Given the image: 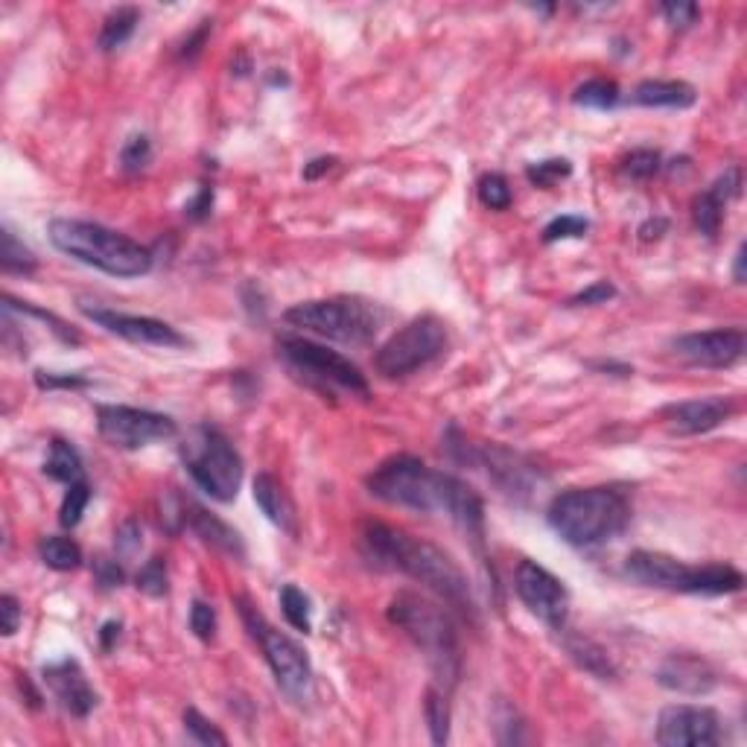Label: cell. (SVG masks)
Here are the masks:
<instances>
[{
	"instance_id": "f6af8a7d",
	"label": "cell",
	"mask_w": 747,
	"mask_h": 747,
	"mask_svg": "<svg viewBox=\"0 0 747 747\" xmlns=\"http://www.w3.org/2000/svg\"><path fill=\"white\" fill-rule=\"evenodd\" d=\"M36 386L38 389H85L88 380L82 374H53V371H36Z\"/></svg>"
},
{
	"instance_id": "ac0fdd59",
	"label": "cell",
	"mask_w": 747,
	"mask_h": 747,
	"mask_svg": "<svg viewBox=\"0 0 747 747\" xmlns=\"http://www.w3.org/2000/svg\"><path fill=\"white\" fill-rule=\"evenodd\" d=\"M459 447L464 450L462 462L482 464L505 494H511V497L532 494L537 473H534V464L526 462L523 456H517L505 447H494V444L482 447V450H476L473 444H459Z\"/></svg>"
},
{
	"instance_id": "277c9868",
	"label": "cell",
	"mask_w": 747,
	"mask_h": 747,
	"mask_svg": "<svg viewBox=\"0 0 747 747\" xmlns=\"http://www.w3.org/2000/svg\"><path fill=\"white\" fill-rule=\"evenodd\" d=\"M546 517L561 540L578 549H593L625 532L631 505L616 488H572L552 499Z\"/></svg>"
},
{
	"instance_id": "836d02e7",
	"label": "cell",
	"mask_w": 747,
	"mask_h": 747,
	"mask_svg": "<svg viewBox=\"0 0 747 747\" xmlns=\"http://www.w3.org/2000/svg\"><path fill=\"white\" fill-rule=\"evenodd\" d=\"M88 502H91V488H88L85 479L68 485L65 499H62V508H59V523H62L65 529H76V526L82 523V514H85Z\"/></svg>"
},
{
	"instance_id": "4fadbf2b",
	"label": "cell",
	"mask_w": 747,
	"mask_h": 747,
	"mask_svg": "<svg viewBox=\"0 0 747 747\" xmlns=\"http://www.w3.org/2000/svg\"><path fill=\"white\" fill-rule=\"evenodd\" d=\"M514 590L520 602L552 631H564L570 619V593L561 578L534 561H520L514 570Z\"/></svg>"
},
{
	"instance_id": "b9f144b4",
	"label": "cell",
	"mask_w": 747,
	"mask_h": 747,
	"mask_svg": "<svg viewBox=\"0 0 747 747\" xmlns=\"http://www.w3.org/2000/svg\"><path fill=\"white\" fill-rule=\"evenodd\" d=\"M660 12H663L666 24H669L672 30H689V27H695V24H698V18H701V9H698L695 3H686V0L663 3V6H660Z\"/></svg>"
},
{
	"instance_id": "8fae6325",
	"label": "cell",
	"mask_w": 747,
	"mask_h": 747,
	"mask_svg": "<svg viewBox=\"0 0 747 747\" xmlns=\"http://www.w3.org/2000/svg\"><path fill=\"white\" fill-rule=\"evenodd\" d=\"M450 336L444 321L435 316H418L403 324L386 345L374 354V365L383 377H409L435 359L447 354Z\"/></svg>"
},
{
	"instance_id": "11a10c76",
	"label": "cell",
	"mask_w": 747,
	"mask_h": 747,
	"mask_svg": "<svg viewBox=\"0 0 747 747\" xmlns=\"http://www.w3.org/2000/svg\"><path fill=\"white\" fill-rule=\"evenodd\" d=\"M733 278H736V284H745V246H739V251H736V266H733Z\"/></svg>"
},
{
	"instance_id": "44dd1931",
	"label": "cell",
	"mask_w": 747,
	"mask_h": 747,
	"mask_svg": "<svg viewBox=\"0 0 747 747\" xmlns=\"http://www.w3.org/2000/svg\"><path fill=\"white\" fill-rule=\"evenodd\" d=\"M742 193V173L736 167L724 170V176H718L710 187L695 196L692 214H695V225L704 237H715L724 219V208Z\"/></svg>"
},
{
	"instance_id": "d4e9b609",
	"label": "cell",
	"mask_w": 747,
	"mask_h": 747,
	"mask_svg": "<svg viewBox=\"0 0 747 747\" xmlns=\"http://www.w3.org/2000/svg\"><path fill=\"white\" fill-rule=\"evenodd\" d=\"M564 648H567V654L584 672H590V675L599 677V680H613L616 677V669H613L607 651L599 642H593L590 637H584V634H564Z\"/></svg>"
},
{
	"instance_id": "9c48e42d",
	"label": "cell",
	"mask_w": 747,
	"mask_h": 747,
	"mask_svg": "<svg viewBox=\"0 0 747 747\" xmlns=\"http://www.w3.org/2000/svg\"><path fill=\"white\" fill-rule=\"evenodd\" d=\"M278 354L286 365L324 397H336V394H356V397H368V380L365 374L356 368L348 356L336 354L324 345H316L310 339H298V336H284L278 342Z\"/></svg>"
},
{
	"instance_id": "e575fe53",
	"label": "cell",
	"mask_w": 747,
	"mask_h": 747,
	"mask_svg": "<svg viewBox=\"0 0 747 747\" xmlns=\"http://www.w3.org/2000/svg\"><path fill=\"white\" fill-rule=\"evenodd\" d=\"M135 587L146 593V596H152V599H161V596H167V590H170V575H167V561L164 558H152V561H146L141 567V572L135 575Z\"/></svg>"
},
{
	"instance_id": "484cf974",
	"label": "cell",
	"mask_w": 747,
	"mask_h": 747,
	"mask_svg": "<svg viewBox=\"0 0 747 747\" xmlns=\"http://www.w3.org/2000/svg\"><path fill=\"white\" fill-rule=\"evenodd\" d=\"M44 476L56 479V482H65V485H73L79 479H85V470H82V456L76 453V447L62 441V438H53L50 444V456L44 462Z\"/></svg>"
},
{
	"instance_id": "4316f807",
	"label": "cell",
	"mask_w": 747,
	"mask_h": 747,
	"mask_svg": "<svg viewBox=\"0 0 747 747\" xmlns=\"http://www.w3.org/2000/svg\"><path fill=\"white\" fill-rule=\"evenodd\" d=\"M0 266L6 275H33L38 269V260L33 251L27 249L12 228L3 225L0 231Z\"/></svg>"
},
{
	"instance_id": "3957f363",
	"label": "cell",
	"mask_w": 747,
	"mask_h": 747,
	"mask_svg": "<svg viewBox=\"0 0 747 747\" xmlns=\"http://www.w3.org/2000/svg\"><path fill=\"white\" fill-rule=\"evenodd\" d=\"M389 622L427 657L435 686L450 692L462 677V645L450 613L418 593H397L389 605Z\"/></svg>"
},
{
	"instance_id": "60d3db41",
	"label": "cell",
	"mask_w": 747,
	"mask_h": 747,
	"mask_svg": "<svg viewBox=\"0 0 747 747\" xmlns=\"http://www.w3.org/2000/svg\"><path fill=\"white\" fill-rule=\"evenodd\" d=\"M660 167H663V158H660V152H654V149H634L628 158H625V176L637 178V181H648V178H654L660 173Z\"/></svg>"
},
{
	"instance_id": "8d00e7d4",
	"label": "cell",
	"mask_w": 747,
	"mask_h": 747,
	"mask_svg": "<svg viewBox=\"0 0 747 747\" xmlns=\"http://www.w3.org/2000/svg\"><path fill=\"white\" fill-rule=\"evenodd\" d=\"M479 199L485 208L491 211H508L511 208V187H508V178L502 173H488L479 181Z\"/></svg>"
},
{
	"instance_id": "52a82bcc",
	"label": "cell",
	"mask_w": 747,
	"mask_h": 747,
	"mask_svg": "<svg viewBox=\"0 0 747 747\" xmlns=\"http://www.w3.org/2000/svg\"><path fill=\"white\" fill-rule=\"evenodd\" d=\"M286 324L298 330H310L316 336L342 342V345H368L383 321L386 313L365 298L356 295H339V298H321V301H301L284 313Z\"/></svg>"
},
{
	"instance_id": "c3c4849f",
	"label": "cell",
	"mask_w": 747,
	"mask_h": 747,
	"mask_svg": "<svg viewBox=\"0 0 747 747\" xmlns=\"http://www.w3.org/2000/svg\"><path fill=\"white\" fill-rule=\"evenodd\" d=\"M94 575H97L100 587H106V590H114V587H120L126 581L123 567L117 561H111V558H97L94 561Z\"/></svg>"
},
{
	"instance_id": "ab89813d",
	"label": "cell",
	"mask_w": 747,
	"mask_h": 747,
	"mask_svg": "<svg viewBox=\"0 0 747 747\" xmlns=\"http://www.w3.org/2000/svg\"><path fill=\"white\" fill-rule=\"evenodd\" d=\"M152 161V143L146 135H132L126 146L120 149V167L126 173H141Z\"/></svg>"
},
{
	"instance_id": "5bb4252c",
	"label": "cell",
	"mask_w": 747,
	"mask_h": 747,
	"mask_svg": "<svg viewBox=\"0 0 747 747\" xmlns=\"http://www.w3.org/2000/svg\"><path fill=\"white\" fill-rule=\"evenodd\" d=\"M724 739V721L712 707L672 704L657 718V745L715 747Z\"/></svg>"
},
{
	"instance_id": "7c38bea8",
	"label": "cell",
	"mask_w": 747,
	"mask_h": 747,
	"mask_svg": "<svg viewBox=\"0 0 747 747\" xmlns=\"http://www.w3.org/2000/svg\"><path fill=\"white\" fill-rule=\"evenodd\" d=\"M97 429L117 450H141L178 435V424L170 415L138 406H97Z\"/></svg>"
},
{
	"instance_id": "cb8c5ba5",
	"label": "cell",
	"mask_w": 747,
	"mask_h": 747,
	"mask_svg": "<svg viewBox=\"0 0 747 747\" xmlns=\"http://www.w3.org/2000/svg\"><path fill=\"white\" fill-rule=\"evenodd\" d=\"M631 100L645 108H689L695 106L698 94L680 79H645L634 88Z\"/></svg>"
},
{
	"instance_id": "d6986e66",
	"label": "cell",
	"mask_w": 747,
	"mask_h": 747,
	"mask_svg": "<svg viewBox=\"0 0 747 747\" xmlns=\"http://www.w3.org/2000/svg\"><path fill=\"white\" fill-rule=\"evenodd\" d=\"M41 675H44L47 689L53 692V698L59 701V707L71 712L73 718H88L91 710L97 707V692L91 689L82 666L73 657H65V660H56V663L44 666Z\"/></svg>"
},
{
	"instance_id": "816d5d0a",
	"label": "cell",
	"mask_w": 747,
	"mask_h": 747,
	"mask_svg": "<svg viewBox=\"0 0 747 747\" xmlns=\"http://www.w3.org/2000/svg\"><path fill=\"white\" fill-rule=\"evenodd\" d=\"M336 167V158L333 155H321V158H313L307 167H304V178L307 181H316V178H321L324 173H330Z\"/></svg>"
},
{
	"instance_id": "f35d334b",
	"label": "cell",
	"mask_w": 747,
	"mask_h": 747,
	"mask_svg": "<svg viewBox=\"0 0 747 747\" xmlns=\"http://www.w3.org/2000/svg\"><path fill=\"white\" fill-rule=\"evenodd\" d=\"M590 231V222L584 216H555L546 228H543V243H558V240H581Z\"/></svg>"
},
{
	"instance_id": "7a4b0ae2",
	"label": "cell",
	"mask_w": 747,
	"mask_h": 747,
	"mask_svg": "<svg viewBox=\"0 0 747 747\" xmlns=\"http://www.w3.org/2000/svg\"><path fill=\"white\" fill-rule=\"evenodd\" d=\"M359 546H362V555H365V561L371 567L400 572V575L424 584L427 590L441 596L450 607L462 610L467 616L476 613L467 575L435 543L421 540V537L403 532V529H394L389 523L371 520L359 532Z\"/></svg>"
},
{
	"instance_id": "f546056e",
	"label": "cell",
	"mask_w": 747,
	"mask_h": 747,
	"mask_svg": "<svg viewBox=\"0 0 747 747\" xmlns=\"http://www.w3.org/2000/svg\"><path fill=\"white\" fill-rule=\"evenodd\" d=\"M424 712H427L432 742L447 745L450 742V701H447V692L438 689V686H429L427 698H424Z\"/></svg>"
},
{
	"instance_id": "d590c367",
	"label": "cell",
	"mask_w": 747,
	"mask_h": 747,
	"mask_svg": "<svg viewBox=\"0 0 747 747\" xmlns=\"http://www.w3.org/2000/svg\"><path fill=\"white\" fill-rule=\"evenodd\" d=\"M184 730H187V733L193 736V742H199V745H228V736L216 727L214 721H208L196 707H187V710H184Z\"/></svg>"
},
{
	"instance_id": "ffe728a7",
	"label": "cell",
	"mask_w": 747,
	"mask_h": 747,
	"mask_svg": "<svg viewBox=\"0 0 747 747\" xmlns=\"http://www.w3.org/2000/svg\"><path fill=\"white\" fill-rule=\"evenodd\" d=\"M654 680L669 692L698 698V695H707V692L715 689L718 675H715L710 663L704 657H698V654H669L660 663Z\"/></svg>"
},
{
	"instance_id": "d6a6232c",
	"label": "cell",
	"mask_w": 747,
	"mask_h": 747,
	"mask_svg": "<svg viewBox=\"0 0 747 747\" xmlns=\"http://www.w3.org/2000/svg\"><path fill=\"white\" fill-rule=\"evenodd\" d=\"M6 310H18V313H27V316H36L44 324H50V330L56 333V339H62L65 345H79L82 342V336L73 330L71 324L65 319H59L56 313H47V310H41V307H33V304H27V301H15L12 295H6Z\"/></svg>"
},
{
	"instance_id": "1f68e13d",
	"label": "cell",
	"mask_w": 747,
	"mask_h": 747,
	"mask_svg": "<svg viewBox=\"0 0 747 747\" xmlns=\"http://www.w3.org/2000/svg\"><path fill=\"white\" fill-rule=\"evenodd\" d=\"M281 610H284L286 622L295 631H301V634L313 631V607H310V599L295 584H284L281 587Z\"/></svg>"
},
{
	"instance_id": "74e56055",
	"label": "cell",
	"mask_w": 747,
	"mask_h": 747,
	"mask_svg": "<svg viewBox=\"0 0 747 747\" xmlns=\"http://www.w3.org/2000/svg\"><path fill=\"white\" fill-rule=\"evenodd\" d=\"M570 176H572V164L567 161V158L537 161V164H529V170H526V178L532 181L534 187H543V190L555 187L561 178H570Z\"/></svg>"
},
{
	"instance_id": "e0dca14e",
	"label": "cell",
	"mask_w": 747,
	"mask_h": 747,
	"mask_svg": "<svg viewBox=\"0 0 747 747\" xmlns=\"http://www.w3.org/2000/svg\"><path fill=\"white\" fill-rule=\"evenodd\" d=\"M736 409L739 406L733 397L712 394V397L669 403V406H663L660 418L675 435H701V432H710V429L727 424L736 415Z\"/></svg>"
},
{
	"instance_id": "681fc988",
	"label": "cell",
	"mask_w": 747,
	"mask_h": 747,
	"mask_svg": "<svg viewBox=\"0 0 747 747\" xmlns=\"http://www.w3.org/2000/svg\"><path fill=\"white\" fill-rule=\"evenodd\" d=\"M208 33H211V21H202V27H199L193 36H187V41H184V47H181V59L193 62V59L202 53V44H205Z\"/></svg>"
},
{
	"instance_id": "f5cc1de1",
	"label": "cell",
	"mask_w": 747,
	"mask_h": 747,
	"mask_svg": "<svg viewBox=\"0 0 747 747\" xmlns=\"http://www.w3.org/2000/svg\"><path fill=\"white\" fill-rule=\"evenodd\" d=\"M669 231V222L663 219V216H657V219H648L645 225L640 228V240L642 243H651V240H660L663 234Z\"/></svg>"
},
{
	"instance_id": "bcb514c9",
	"label": "cell",
	"mask_w": 747,
	"mask_h": 747,
	"mask_svg": "<svg viewBox=\"0 0 747 747\" xmlns=\"http://www.w3.org/2000/svg\"><path fill=\"white\" fill-rule=\"evenodd\" d=\"M214 211V187L211 184H202L199 193L184 205V216L193 219V222H205Z\"/></svg>"
},
{
	"instance_id": "f907efd6",
	"label": "cell",
	"mask_w": 747,
	"mask_h": 747,
	"mask_svg": "<svg viewBox=\"0 0 747 747\" xmlns=\"http://www.w3.org/2000/svg\"><path fill=\"white\" fill-rule=\"evenodd\" d=\"M117 546H120L123 552H135V549L141 546V529H138L135 520L123 523V529L117 532Z\"/></svg>"
},
{
	"instance_id": "f1b7e54d",
	"label": "cell",
	"mask_w": 747,
	"mask_h": 747,
	"mask_svg": "<svg viewBox=\"0 0 747 747\" xmlns=\"http://www.w3.org/2000/svg\"><path fill=\"white\" fill-rule=\"evenodd\" d=\"M38 555H41L44 567H50V570L56 572H71L82 564V549H79V543L71 540V537H59V534L41 540Z\"/></svg>"
},
{
	"instance_id": "4dcf8cb0",
	"label": "cell",
	"mask_w": 747,
	"mask_h": 747,
	"mask_svg": "<svg viewBox=\"0 0 747 747\" xmlns=\"http://www.w3.org/2000/svg\"><path fill=\"white\" fill-rule=\"evenodd\" d=\"M572 103L584 108H596V111H607V108L619 103V85L610 82V79H590V82L575 88Z\"/></svg>"
},
{
	"instance_id": "9a60e30c",
	"label": "cell",
	"mask_w": 747,
	"mask_h": 747,
	"mask_svg": "<svg viewBox=\"0 0 747 747\" xmlns=\"http://www.w3.org/2000/svg\"><path fill=\"white\" fill-rule=\"evenodd\" d=\"M79 310L106 333H114L132 345H149V348H184L187 345V339L173 324L152 319V316H132V313H117V310L88 307V304H82Z\"/></svg>"
},
{
	"instance_id": "83f0119b",
	"label": "cell",
	"mask_w": 747,
	"mask_h": 747,
	"mask_svg": "<svg viewBox=\"0 0 747 747\" xmlns=\"http://www.w3.org/2000/svg\"><path fill=\"white\" fill-rule=\"evenodd\" d=\"M138 21H141V12L135 9V6H120V9H114L111 15H108L106 21H103V33H100V47L103 50H117V47H123L132 33L138 30Z\"/></svg>"
},
{
	"instance_id": "ee69618b",
	"label": "cell",
	"mask_w": 747,
	"mask_h": 747,
	"mask_svg": "<svg viewBox=\"0 0 747 747\" xmlns=\"http://www.w3.org/2000/svg\"><path fill=\"white\" fill-rule=\"evenodd\" d=\"M610 298H616V286L610 281H596L587 289H581L578 295H572L570 304H575V307H596V304H607Z\"/></svg>"
},
{
	"instance_id": "8992f818",
	"label": "cell",
	"mask_w": 747,
	"mask_h": 747,
	"mask_svg": "<svg viewBox=\"0 0 747 747\" xmlns=\"http://www.w3.org/2000/svg\"><path fill=\"white\" fill-rule=\"evenodd\" d=\"M625 575L642 587L689 593V596H727L745 587V575L730 564H683L672 555L637 549L625 558Z\"/></svg>"
},
{
	"instance_id": "30bf717a",
	"label": "cell",
	"mask_w": 747,
	"mask_h": 747,
	"mask_svg": "<svg viewBox=\"0 0 747 747\" xmlns=\"http://www.w3.org/2000/svg\"><path fill=\"white\" fill-rule=\"evenodd\" d=\"M234 605L243 616V625L249 628L251 640L260 645V651H263L272 675L278 680V686L284 689L289 698L304 701L310 695V689H313V666H310L307 651L292 637H286L284 631L269 625V619L251 605L246 596H237Z\"/></svg>"
},
{
	"instance_id": "7bdbcfd3",
	"label": "cell",
	"mask_w": 747,
	"mask_h": 747,
	"mask_svg": "<svg viewBox=\"0 0 747 747\" xmlns=\"http://www.w3.org/2000/svg\"><path fill=\"white\" fill-rule=\"evenodd\" d=\"M190 631L202 642H211L216 637V610L202 599H196L190 607Z\"/></svg>"
},
{
	"instance_id": "7402d4cb",
	"label": "cell",
	"mask_w": 747,
	"mask_h": 747,
	"mask_svg": "<svg viewBox=\"0 0 747 747\" xmlns=\"http://www.w3.org/2000/svg\"><path fill=\"white\" fill-rule=\"evenodd\" d=\"M251 488H254V502L266 514V520L275 523L281 532L295 537L298 534V514H295V502L286 494L284 485L272 473H257Z\"/></svg>"
},
{
	"instance_id": "7dc6e473",
	"label": "cell",
	"mask_w": 747,
	"mask_h": 747,
	"mask_svg": "<svg viewBox=\"0 0 747 747\" xmlns=\"http://www.w3.org/2000/svg\"><path fill=\"white\" fill-rule=\"evenodd\" d=\"M21 625V605L12 593L0 596V631L3 637H12Z\"/></svg>"
},
{
	"instance_id": "6da1fadb",
	"label": "cell",
	"mask_w": 747,
	"mask_h": 747,
	"mask_svg": "<svg viewBox=\"0 0 747 747\" xmlns=\"http://www.w3.org/2000/svg\"><path fill=\"white\" fill-rule=\"evenodd\" d=\"M371 497L418 514H447L464 537L482 546L485 537V505L482 497L450 473L432 470L415 456H392L368 476Z\"/></svg>"
},
{
	"instance_id": "db71d44e",
	"label": "cell",
	"mask_w": 747,
	"mask_h": 747,
	"mask_svg": "<svg viewBox=\"0 0 747 747\" xmlns=\"http://www.w3.org/2000/svg\"><path fill=\"white\" fill-rule=\"evenodd\" d=\"M120 622L117 619H111V622H106L103 628H100V645H103V651H111L114 645H117V640H120Z\"/></svg>"
},
{
	"instance_id": "603a6c76",
	"label": "cell",
	"mask_w": 747,
	"mask_h": 747,
	"mask_svg": "<svg viewBox=\"0 0 747 747\" xmlns=\"http://www.w3.org/2000/svg\"><path fill=\"white\" fill-rule=\"evenodd\" d=\"M184 511H187V508H184ZM187 526L199 534L208 546H214L216 552H225V555H231V558H237V561H243V558H246L243 537L234 532L225 520H219L216 514L205 511L202 505H190Z\"/></svg>"
},
{
	"instance_id": "ba28073f",
	"label": "cell",
	"mask_w": 747,
	"mask_h": 747,
	"mask_svg": "<svg viewBox=\"0 0 747 747\" xmlns=\"http://www.w3.org/2000/svg\"><path fill=\"white\" fill-rule=\"evenodd\" d=\"M181 459L193 482L216 502H231L243 485V459L231 438L216 427H196L187 444L181 447Z\"/></svg>"
},
{
	"instance_id": "5b68a950",
	"label": "cell",
	"mask_w": 747,
	"mask_h": 747,
	"mask_svg": "<svg viewBox=\"0 0 747 747\" xmlns=\"http://www.w3.org/2000/svg\"><path fill=\"white\" fill-rule=\"evenodd\" d=\"M47 234L62 254L85 266H94L111 278H141L152 269V251L100 222L53 219Z\"/></svg>"
},
{
	"instance_id": "2e32d148",
	"label": "cell",
	"mask_w": 747,
	"mask_h": 747,
	"mask_svg": "<svg viewBox=\"0 0 747 747\" xmlns=\"http://www.w3.org/2000/svg\"><path fill=\"white\" fill-rule=\"evenodd\" d=\"M745 348L747 336L742 327H718L672 339V351L689 365L701 368H730L745 356Z\"/></svg>"
}]
</instances>
